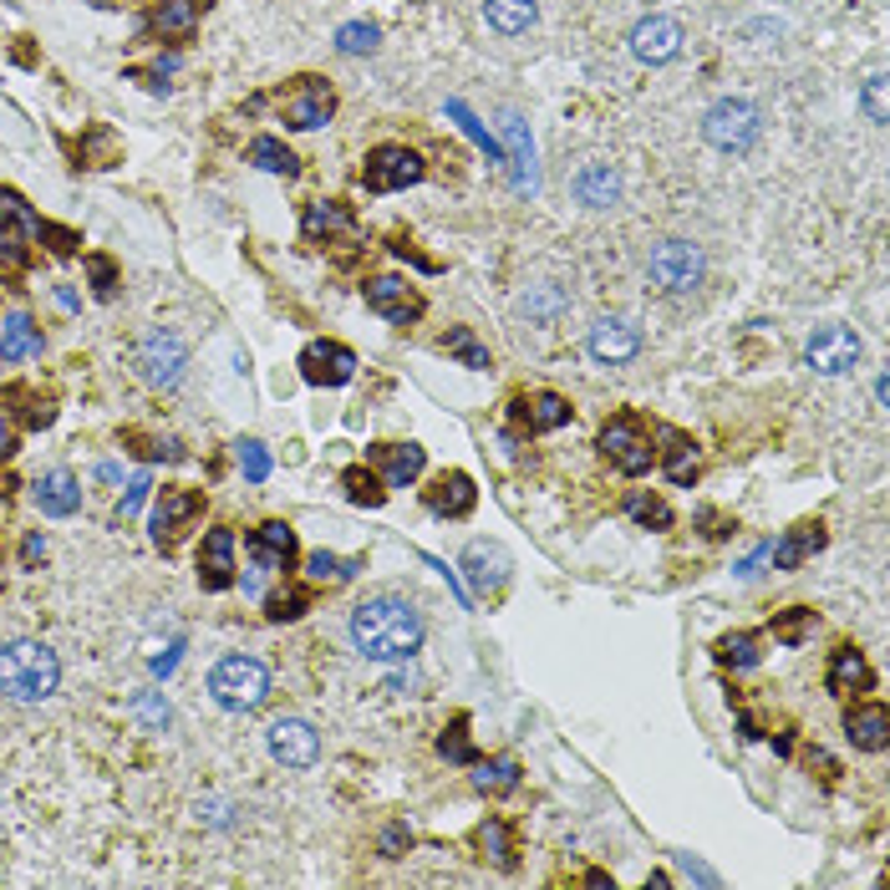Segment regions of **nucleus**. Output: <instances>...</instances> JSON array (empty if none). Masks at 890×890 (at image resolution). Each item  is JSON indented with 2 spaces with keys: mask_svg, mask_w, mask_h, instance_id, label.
Returning a JSON list of instances; mask_svg holds the SVG:
<instances>
[{
  "mask_svg": "<svg viewBox=\"0 0 890 890\" xmlns=\"http://www.w3.org/2000/svg\"><path fill=\"white\" fill-rule=\"evenodd\" d=\"M346 631L366 662H413L423 646V611L402 596H372L352 611Z\"/></svg>",
  "mask_w": 890,
  "mask_h": 890,
  "instance_id": "nucleus-1",
  "label": "nucleus"
},
{
  "mask_svg": "<svg viewBox=\"0 0 890 890\" xmlns=\"http://www.w3.org/2000/svg\"><path fill=\"white\" fill-rule=\"evenodd\" d=\"M62 682V662L46 641H6L0 646V692L11 703H46Z\"/></svg>",
  "mask_w": 890,
  "mask_h": 890,
  "instance_id": "nucleus-2",
  "label": "nucleus"
},
{
  "mask_svg": "<svg viewBox=\"0 0 890 890\" xmlns=\"http://www.w3.org/2000/svg\"><path fill=\"white\" fill-rule=\"evenodd\" d=\"M209 692L225 713H255V707L270 697V672H265V662H255V656H225V662L209 672Z\"/></svg>",
  "mask_w": 890,
  "mask_h": 890,
  "instance_id": "nucleus-3",
  "label": "nucleus"
},
{
  "mask_svg": "<svg viewBox=\"0 0 890 890\" xmlns=\"http://www.w3.org/2000/svg\"><path fill=\"white\" fill-rule=\"evenodd\" d=\"M758 133H764V117H758V107L743 97H723L707 107L703 117V138L713 143L717 153H748L753 143H758Z\"/></svg>",
  "mask_w": 890,
  "mask_h": 890,
  "instance_id": "nucleus-4",
  "label": "nucleus"
},
{
  "mask_svg": "<svg viewBox=\"0 0 890 890\" xmlns=\"http://www.w3.org/2000/svg\"><path fill=\"white\" fill-rule=\"evenodd\" d=\"M646 276L666 290V296H687L697 280H703V250L692 239H662L652 255H646Z\"/></svg>",
  "mask_w": 890,
  "mask_h": 890,
  "instance_id": "nucleus-5",
  "label": "nucleus"
},
{
  "mask_svg": "<svg viewBox=\"0 0 890 890\" xmlns=\"http://www.w3.org/2000/svg\"><path fill=\"white\" fill-rule=\"evenodd\" d=\"M362 184L372 194H397V188H413L423 184V158L402 143H382V148L366 153V168H362Z\"/></svg>",
  "mask_w": 890,
  "mask_h": 890,
  "instance_id": "nucleus-6",
  "label": "nucleus"
},
{
  "mask_svg": "<svg viewBox=\"0 0 890 890\" xmlns=\"http://www.w3.org/2000/svg\"><path fill=\"white\" fill-rule=\"evenodd\" d=\"M596 448L611 458L621 474H646L652 468V458H656V448H652V438L641 433V423L637 417H611V423L601 427V438H596Z\"/></svg>",
  "mask_w": 890,
  "mask_h": 890,
  "instance_id": "nucleus-7",
  "label": "nucleus"
},
{
  "mask_svg": "<svg viewBox=\"0 0 890 890\" xmlns=\"http://www.w3.org/2000/svg\"><path fill=\"white\" fill-rule=\"evenodd\" d=\"M860 337H855L850 327H819L815 337L804 341V362L815 366L819 376H845L860 366Z\"/></svg>",
  "mask_w": 890,
  "mask_h": 890,
  "instance_id": "nucleus-8",
  "label": "nucleus"
},
{
  "mask_svg": "<svg viewBox=\"0 0 890 890\" xmlns=\"http://www.w3.org/2000/svg\"><path fill=\"white\" fill-rule=\"evenodd\" d=\"M265 743H270V758L286 768H311L315 758H321V733H315L306 717H276L270 733H265Z\"/></svg>",
  "mask_w": 890,
  "mask_h": 890,
  "instance_id": "nucleus-9",
  "label": "nucleus"
},
{
  "mask_svg": "<svg viewBox=\"0 0 890 890\" xmlns=\"http://www.w3.org/2000/svg\"><path fill=\"white\" fill-rule=\"evenodd\" d=\"M280 113H286L290 127L311 133V127L331 123V113H337V92H331L321 76H301V82H296V87L280 97Z\"/></svg>",
  "mask_w": 890,
  "mask_h": 890,
  "instance_id": "nucleus-10",
  "label": "nucleus"
},
{
  "mask_svg": "<svg viewBox=\"0 0 890 890\" xmlns=\"http://www.w3.org/2000/svg\"><path fill=\"white\" fill-rule=\"evenodd\" d=\"M301 376L311 387H346L356 376V352L341 341H311L301 352Z\"/></svg>",
  "mask_w": 890,
  "mask_h": 890,
  "instance_id": "nucleus-11",
  "label": "nucleus"
},
{
  "mask_svg": "<svg viewBox=\"0 0 890 890\" xmlns=\"http://www.w3.org/2000/svg\"><path fill=\"white\" fill-rule=\"evenodd\" d=\"M184 362H188V352H184V341H178L174 331H148V337H143L138 366H143V376H148L153 387H174L178 376H184Z\"/></svg>",
  "mask_w": 890,
  "mask_h": 890,
  "instance_id": "nucleus-12",
  "label": "nucleus"
},
{
  "mask_svg": "<svg viewBox=\"0 0 890 890\" xmlns=\"http://www.w3.org/2000/svg\"><path fill=\"white\" fill-rule=\"evenodd\" d=\"M682 51V25L672 21V15H646V21H637V31H631V56L646 66H662L672 62Z\"/></svg>",
  "mask_w": 890,
  "mask_h": 890,
  "instance_id": "nucleus-13",
  "label": "nucleus"
},
{
  "mask_svg": "<svg viewBox=\"0 0 890 890\" xmlns=\"http://www.w3.org/2000/svg\"><path fill=\"white\" fill-rule=\"evenodd\" d=\"M366 306H372L376 315L397 321V327H407V321H417V315H423V296H417L407 280H397V276L366 280Z\"/></svg>",
  "mask_w": 890,
  "mask_h": 890,
  "instance_id": "nucleus-14",
  "label": "nucleus"
},
{
  "mask_svg": "<svg viewBox=\"0 0 890 890\" xmlns=\"http://www.w3.org/2000/svg\"><path fill=\"white\" fill-rule=\"evenodd\" d=\"M199 586L229 590L235 586V529H209L199 550Z\"/></svg>",
  "mask_w": 890,
  "mask_h": 890,
  "instance_id": "nucleus-15",
  "label": "nucleus"
},
{
  "mask_svg": "<svg viewBox=\"0 0 890 890\" xmlns=\"http://www.w3.org/2000/svg\"><path fill=\"white\" fill-rule=\"evenodd\" d=\"M641 352V331L631 321H596L590 327V356L601 366H627Z\"/></svg>",
  "mask_w": 890,
  "mask_h": 890,
  "instance_id": "nucleus-16",
  "label": "nucleus"
},
{
  "mask_svg": "<svg viewBox=\"0 0 890 890\" xmlns=\"http://www.w3.org/2000/svg\"><path fill=\"white\" fill-rule=\"evenodd\" d=\"M204 509V494H194V489H164V499H158V509H153V539L158 545H174L178 539V525L184 519H194Z\"/></svg>",
  "mask_w": 890,
  "mask_h": 890,
  "instance_id": "nucleus-17",
  "label": "nucleus"
},
{
  "mask_svg": "<svg viewBox=\"0 0 890 890\" xmlns=\"http://www.w3.org/2000/svg\"><path fill=\"white\" fill-rule=\"evenodd\" d=\"M819 550H825V525H819V519H804V525H794L778 545H768L774 570H799V565L809 560V555H819Z\"/></svg>",
  "mask_w": 890,
  "mask_h": 890,
  "instance_id": "nucleus-18",
  "label": "nucleus"
},
{
  "mask_svg": "<svg viewBox=\"0 0 890 890\" xmlns=\"http://www.w3.org/2000/svg\"><path fill=\"white\" fill-rule=\"evenodd\" d=\"M845 733H850L855 748L886 753V748H890V707H880V703L855 707V713L845 717Z\"/></svg>",
  "mask_w": 890,
  "mask_h": 890,
  "instance_id": "nucleus-19",
  "label": "nucleus"
},
{
  "mask_svg": "<svg viewBox=\"0 0 890 890\" xmlns=\"http://www.w3.org/2000/svg\"><path fill=\"white\" fill-rule=\"evenodd\" d=\"M478 504V489H474V478L468 474H443L433 489H427V509L443 519H464L468 509Z\"/></svg>",
  "mask_w": 890,
  "mask_h": 890,
  "instance_id": "nucleus-20",
  "label": "nucleus"
},
{
  "mask_svg": "<svg viewBox=\"0 0 890 890\" xmlns=\"http://www.w3.org/2000/svg\"><path fill=\"white\" fill-rule=\"evenodd\" d=\"M372 458L382 464V474H387L392 489H407V484L427 468V453L417 448V443H376Z\"/></svg>",
  "mask_w": 890,
  "mask_h": 890,
  "instance_id": "nucleus-21",
  "label": "nucleus"
},
{
  "mask_svg": "<svg viewBox=\"0 0 890 890\" xmlns=\"http://www.w3.org/2000/svg\"><path fill=\"white\" fill-rule=\"evenodd\" d=\"M515 417L529 427V433H555V427L570 423V402L560 392H535V397L515 402Z\"/></svg>",
  "mask_w": 890,
  "mask_h": 890,
  "instance_id": "nucleus-22",
  "label": "nucleus"
},
{
  "mask_svg": "<svg viewBox=\"0 0 890 890\" xmlns=\"http://www.w3.org/2000/svg\"><path fill=\"white\" fill-rule=\"evenodd\" d=\"M37 509L51 519H66V515L82 509V489H76V478L66 474V468H51V474L37 484Z\"/></svg>",
  "mask_w": 890,
  "mask_h": 890,
  "instance_id": "nucleus-23",
  "label": "nucleus"
},
{
  "mask_svg": "<svg viewBox=\"0 0 890 890\" xmlns=\"http://www.w3.org/2000/svg\"><path fill=\"white\" fill-rule=\"evenodd\" d=\"M352 209L341 199H321V204H311L306 209V219H301V235L311 239V245H321V239H337V235H352Z\"/></svg>",
  "mask_w": 890,
  "mask_h": 890,
  "instance_id": "nucleus-24",
  "label": "nucleus"
},
{
  "mask_svg": "<svg viewBox=\"0 0 890 890\" xmlns=\"http://www.w3.org/2000/svg\"><path fill=\"white\" fill-rule=\"evenodd\" d=\"M464 570H468V580H474V590H499L504 586V576H509V555L499 550V545H468L464 550Z\"/></svg>",
  "mask_w": 890,
  "mask_h": 890,
  "instance_id": "nucleus-25",
  "label": "nucleus"
},
{
  "mask_svg": "<svg viewBox=\"0 0 890 890\" xmlns=\"http://www.w3.org/2000/svg\"><path fill=\"white\" fill-rule=\"evenodd\" d=\"M662 468L682 489L697 478V443H692L687 433H677V427H662Z\"/></svg>",
  "mask_w": 890,
  "mask_h": 890,
  "instance_id": "nucleus-26",
  "label": "nucleus"
},
{
  "mask_svg": "<svg viewBox=\"0 0 890 890\" xmlns=\"http://www.w3.org/2000/svg\"><path fill=\"white\" fill-rule=\"evenodd\" d=\"M576 194L586 209H611V204L621 199V174H615L611 164H590V168H580Z\"/></svg>",
  "mask_w": 890,
  "mask_h": 890,
  "instance_id": "nucleus-27",
  "label": "nucleus"
},
{
  "mask_svg": "<svg viewBox=\"0 0 890 890\" xmlns=\"http://www.w3.org/2000/svg\"><path fill=\"white\" fill-rule=\"evenodd\" d=\"M31 352H41V327L25 311H11L0 327V362H21Z\"/></svg>",
  "mask_w": 890,
  "mask_h": 890,
  "instance_id": "nucleus-28",
  "label": "nucleus"
},
{
  "mask_svg": "<svg viewBox=\"0 0 890 890\" xmlns=\"http://www.w3.org/2000/svg\"><path fill=\"white\" fill-rule=\"evenodd\" d=\"M484 15L499 37H525L529 25L539 21V6L535 0H484Z\"/></svg>",
  "mask_w": 890,
  "mask_h": 890,
  "instance_id": "nucleus-29",
  "label": "nucleus"
},
{
  "mask_svg": "<svg viewBox=\"0 0 890 890\" xmlns=\"http://www.w3.org/2000/svg\"><path fill=\"white\" fill-rule=\"evenodd\" d=\"M860 687H870L866 656L855 652V646H835V652H829V692H860Z\"/></svg>",
  "mask_w": 890,
  "mask_h": 890,
  "instance_id": "nucleus-30",
  "label": "nucleus"
},
{
  "mask_svg": "<svg viewBox=\"0 0 890 890\" xmlns=\"http://www.w3.org/2000/svg\"><path fill=\"white\" fill-rule=\"evenodd\" d=\"M255 560L260 565H290L296 560V529L280 525V519L260 525V535H255Z\"/></svg>",
  "mask_w": 890,
  "mask_h": 890,
  "instance_id": "nucleus-31",
  "label": "nucleus"
},
{
  "mask_svg": "<svg viewBox=\"0 0 890 890\" xmlns=\"http://www.w3.org/2000/svg\"><path fill=\"white\" fill-rule=\"evenodd\" d=\"M443 352L458 356V362L474 366V372H489V346H484V341H478L468 327H453L448 337H443Z\"/></svg>",
  "mask_w": 890,
  "mask_h": 890,
  "instance_id": "nucleus-32",
  "label": "nucleus"
},
{
  "mask_svg": "<svg viewBox=\"0 0 890 890\" xmlns=\"http://www.w3.org/2000/svg\"><path fill=\"white\" fill-rule=\"evenodd\" d=\"M474 784L484 794H515L519 789V758H489V764H478Z\"/></svg>",
  "mask_w": 890,
  "mask_h": 890,
  "instance_id": "nucleus-33",
  "label": "nucleus"
},
{
  "mask_svg": "<svg viewBox=\"0 0 890 890\" xmlns=\"http://www.w3.org/2000/svg\"><path fill=\"white\" fill-rule=\"evenodd\" d=\"M356 570H362V560H341V555H327V550H315L311 560H306V576H311L315 586H341V580H352Z\"/></svg>",
  "mask_w": 890,
  "mask_h": 890,
  "instance_id": "nucleus-34",
  "label": "nucleus"
},
{
  "mask_svg": "<svg viewBox=\"0 0 890 890\" xmlns=\"http://www.w3.org/2000/svg\"><path fill=\"white\" fill-rule=\"evenodd\" d=\"M0 229H6V235H37L41 229V219L25 209V199L15 188H0Z\"/></svg>",
  "mask_w": 890,
  "mask_h": 890,
  "instance_id": "nucleus-35",
  "label": "nucleus"
},
{
  "mask_svg": "<svg viewBox=\"0 0 890 890\" xmlns=\"http://www.w3.org/2000/svg\"><path fill=\"white\" fill-rule=\"evenodd\" d=\"M250 164L265 168V174H296V153L280 138H255L250 143Z\"/></svg>",
  "mask_w": 890,
  "mask_h": 890,
  "instance_id": "nucleus-36",
  "label": "nucleus"
},
{
  "mask_svg": "<svg viewBox=\"0 0 890 890\" xmlns=\"http://www.w3.org/2000/svg\"><path fill=\"white\" fill-rule=\"evenodd\" d=\"M627 515L637 519V525H646V529H672V509H666L656 494L631 489V494H627Z\"/></svg>",
  "mask_w": 890,
  "mask_h": 890,
  "instance_id": "nucleus-37",
  "label": "nucleus"
},
{
  "mask_svg": "<svg viewBox=\"0 0 890 890\" xmlns=\"http://www.w3.org/2000/svg\"><path fill=\"white\" fill-rule=\"evenodd\" d=\"M337 46L346 51V56H366V51L382 46V25H372V21H346V25L337 31Z\"/></svg>",
  "mask_w": 890,
  "mask_h": 890,
  "instance_id": "nucleus-38",
  "label": "nucleus"
},
{
  "mask_svg": "<svg viewBox=\"0 0 890 890\" xmlns=\"http://www.w3.org/2000/svg\"><path fill=\"white\" fill-rule=\"evenodd\" d=\"M478 845H484V855H489L499 870H515V845H509V825H504V819H489V825L478 829Z\"/></svg>",
  "mask_w": 890,
  "mask_h": 890,
  "instance_id": "nucleus-39",
  "label": "nucleus"
},
{
  "mask_svg": "<svg viewBox=\"0 0 890 890\" xmlns=\"http://www.w3.org/2000/svg\"><path fill=\"white\" fill-rule=\"evenodd\" d=\"M717 662L723 666H758V637L753 631H733L717 641Z\"/></svg>",
  "mask_w": 890,
  "mask_h": 890,
  "instance_id": "nucleus-40",
  "label": "nucleus"
},
{
  "mask_svg": "<svg viewBox=\"0 0 890 890\" xmlns=\"http://www.w3.org/2000/svg\"><path fill=\"white\" fill-rule=\"evenodd\" d=\"M194 15H199L194 0H168L164 11L153 15V25H158L164 37H188V31H194Z\"/></svg>",
  "mask_w": 890,
  "mask_h": 890,
  "instance_id": "nucleus-41",
  "label": "nucleus"
},
{
  "mask_svg": "<svg viewBox=\"0 0 890 890\" xmlns=\"http://www.w3.org/2000/svg\"><path fill=\"white\" fill-rule=\"evenodd\" d=\"M448 117H453V123H458V127H464V133H468V138H474V143H478V148L489 153L494 164H499V158H504V153H499V143H494V138H489V133H484V123H478V117H474V113H468V107H464V102H458V97H453V102H448Z\"/></svg>",
  "mask_w": 890,
  "mask_h": 890,
  "instance_id": "nucleus-42",
  "label": "nucleus"
},
{
  "mask_svg": "<svg viewBox=\"0 0 890 890\" xmlns=\"http://www.w3.org/2000/svg\"><path fill=\"white\" fill-rule=\"evenodd\" d=\"M235 458H239V468H245L250 484H265V478H270V453H265V443H255V438L235 443Z\"/></svg>",
  "mask_w": 890,
  "mask_h": 890,
  "instance_id": "nucleus-43",
  "label": "nucleus"
},
{
  "mask_svg": "<svg viewBox=\"0 0 890 890\" xmlns=\"http://www.w3.org/2000/svg\"><path fill=\"white\" fill-rule=\"evenodd\" d=\"M341 484H346L352 504H366V509H376V504L387 499V489H382V484H376V478L366 474V468H346V478H341Z\"/></svg>",
  "mask_w": 890,
  "mask_h": 890,
  "instance_id": "nucleus-44",
  "label": "nucleus"
},
{
  "mask_svg": "<svg viewBox=\"0 0 890 890\" xmlns=\"http://www.w3.org/2000/svg\"><path fill=\"white\" fill-rule=\"evenodd\" d=\"M438 753L448 758V764H474V743H468V723H464V717H458L453 727H443Z\"/></svg>",
  "mask_w": 890,
  "mask_h": 890,
  "instance_id": "nucleus-45",
  "label": "nucleus"
},
{
  "mask_svg": "<svg viewBox=\"0 0 890 890\" xmlns=\"http://www.w3.org/2000/svg\"><path fill=\"white\" fill-rule=\"evenodd\" d=\"M509 143H515V164H519V188H535V148H529V138H525V123L519 117H509Z\"/></svg>",
  "mask_w": 890,
  "mask_h": 890,
  "instance_id": "nucleus-46",
  "label": "nucleus"
},
{
  "mask_svg": "<svg viewBox=\"0 0 890 890\" xmlns=\"http://www.w3.org/2000/svg\"><path fill=\"white\" fill-rule=\"evenodd\" d=\"M809 631H815V611H804V606H794V611L784 615V621H774V637H778V641H789V646H799V641L809 637Z\"/></svg>",
  "mask_w": 890,
  "mask_h": 890,
  "instance_id": "nucleus-47",
  "label": "nucleus"
},
{
  "mask_svg": "<svg viewBox=\"0 0 890 890\" xmlns=\"http://www.w3.org/2000/svg\"><path fill=\"white\" fill-rule=\"evenodd\" d=\"M87 276H92V286H97L102 301H113V296H117V265L107 260V255H92V260H87Z\"/></svg>",
  "mask_w": 890,
  "mask_h": 890,
  "instance_id": "nucleus-48",
  "label": "nucleus"
},
{
  "mask_svg": "<svg viewBox=\"0 0 890 890\" xmlns=\"http://www.w3.org/2000/svg\"><path fill=\"white\" fill-rule=\"evenodd\" d=\"M860 107H866V117L870 123H886V76H870L866 82V92H860Z\"/></svg>",
  "mask_w": 890,
  "mask_h": 890,
  "instance_id": "nucleus-49",
  "label": "nucleus"
},
{
  "mask_svg": "<svg viewBox=\"0 0 890 890\" xmlns=\"http://www.w3.org/2000/svg\"><path fill=\"white\" fill-rule=\"evenodd\" d=\"M133 707H138V717L148 727H168V703L158 697V692H138V703H133Z\"/></svg>",
  "mask_w": 890,
  "mask_h": 890,
  "instance_id": "nucleus-50",
  "label": "nucleus"
},
{
  "mask_svg": "<svg viewBox=\"0 0 890 890\" xmlns=\"http://www.w3.org/2000/svg\"><path fill=\"white\" fill-rule=\"evenodd\" d=\"M148 489H153V484H148V474H138V478H133V484H127V494H123V504H117V525H123V519L127 515H133V509H138V504L143 499H148Z\"/></svg>",
  "mask_w": 890,
  "mask_h": 890,
  "instance_id": "nucleus-51",
  "label": "nucleus"
},
{
  "mask_svg": "<svg viewBox=\"0 0 890 890\" xmlns=\"http://www.w3.org/2000/svg\"><path fill=\"white\" fill-rule=\"evenodd\" d=\"M296 615H306V596L296 590V596H280V601H270V621H296Z\"/></svg>",
  "mask_w": 890,
  "mask_h": 890,
  "instance_id": "nucleus-52",
  "label": "nucleus"
},
{
  "mask_svg": "<svg viewBox=\"0 0 890 890\" xmlns=\"http://www.w3.org/2000/svg\"><path fill=\"white\" fill-rule=\"evenodd\" d=\"M37 235H46V239H51V250H56V255H72V250H76V235H72V229H56V225H41V229H37Z\"/></svg>",
  "mask_w": 890,
  "mask_h": 890,
  "instance_id": "nucleus-53",
  "label": "nucleus"
},
{
  "mask_svg": "<svg viewBox=\"0 0 890 890\" xmlns=\"http://www.w3.org/2000/svg\"><path fill=\"white\" fill-rule=\"evenodd\" d=\"M15 453V423H11V413L0 407V458H11Z\"/></svg>",
  "mask_w": 890,
  "mask_h": 890,
  "instance_id": "nucleus-54",
  "label": "nucleus"
},
{
  "mask_svg": "<svg viewBox=\"0 0 890 890\" xmlns=\"http://www.w3.org/2000/svg\"><path fill=\"white\" fill-rule=\"evenodd\" d=\"M51 417H56V407H51V402H31L25 423H31V427H51Z\"/></svg>",
  "mask_w": 890,
  "mask_h": 890,
  "instance_id": "nucleus-55",
  "label": "nucleus"
},
{
  "mask_svg": "<svg viewBox=\"0 0 890 890\" xmlns=\"http://www.w3.org/2000/svg\"><path fill=\"white\" fill-rule=\"evenodd\" d=\"M402 840H407V829H402V825H392V829H387V835H382V850H387V860H397Z\"/></svg>",
  "mask_w": 890,
  "mask_h": 890,
  "instance_id": "nucleus-56",
  "label": "nucleus"
},
{
  "mask_svg": "<svg viewBox=\"0 0 890 890\" xmlns=\"http://www.w3.org/2000/svg\"><path fill=\"white\" fill-rule=\"evenodd\" d=\"M41 555H46V539H41V535H31V539H25V545H21V560H25V565H37Z\"/></svg>",
  "mask_w": 890,
  "mask_h": 890,
  "instance_id": "nucleus-57",
  "label": "nucleus"
},
{
  "mask_svg": "<svg viewBox=\"0 0 890 890\" xmlns=\"http://www.w3.org/2000/svg\"><path fill=\"white\" fill-rule=\"evenodd\" d=\"M682 866H687V876H692V880H707V886H717V876H713V870H707V866H697L692 855H682Z\"/></svg>",
  "mask_w": 890,
  "mask_h": 890,
  "instance_id": "nucleus-58",
  "label": "nucleus"
},
{
  "mask_svg": "<svg viewBox=\"0 0 890 890\" xmlns=\"http://www.w3.org/2000/svg\"><path fill=\"white\" fill-rule=\"evenodd\" d=\"M178 652H184V646L174 641V646H168V656H158V662H153V672H158V677H168V672H174V662H178Z\"/></svg>",
  "mask_w": 890,
  "mask_h": 890,
  "instance_id": "nucleus-59",
  "label": "nucleus"
}]
</instances>
